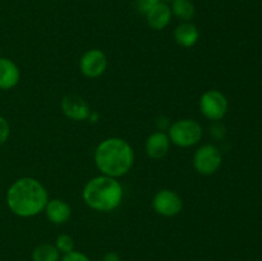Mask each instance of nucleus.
<instances>
[{"label": "nucleus", "mask_w": 262, "mask_h": 261, "mask_svg": "<svg viewBox=\"0 0 262 261\" xmlns=\"http://www.w3.org/2000/svg\"><path fill=\"white\" fill-rule=\"evenodd\" d=\"M45 187L35 178L17 179L7 192V204L10 211L20 217H32L40 214L48 204Z\"/></svg>", "instance_id": "obj_1"}, {"label": "nucleus", "mask_w": 262, "mask_h": 261, "mask_svg": "<svg viewBox=\"0 0 262 261\" xmlns=\"http://www.w3.org/2000/svg\"><path fill=\"white\" fill-rule=\"evenodd\" d=\"M135 154L123 138L110 137L102 141L95 151V163L104 176L123 177L132 169Z\"/></svg>", "instance_id": "obj_2"}, {"label": "nucleus", "mask_w": 262, "mask_h": 261, "mask_svg": "<svg viewBox=\"0 0 262 261\" xmlns=\"http://www.w3.org/2000/svg\"><path fill=\"white\" fill-rule=\"evenodd\" d=\"M123 197L119 182L113 177L99 176L87 182L83 188V200L91 209L107 212L117 209Z\"/></svg>", "instance_id": "obj_3"}, {"label": "nucleus", "mask_w": 262, "mask_h": 261, "mask_svg": "<svg viewBox=\"0 0 262 261\" xmlns=\"http://www.w3.org/2000/svg\"><path fill=\"white\" fill-rule=\"evenodd\" d=\"M202 137V128L193 119H181L169 128V138L179 147H191L200 142Z\"/></svg>", "instance_id": "obj_4"}, {"label": "nucleus", "mask_w": 262, "mask_h": 261, "mask_svg": "<svg viewBox=\"0 0 262 261\" xmlns=\"http://www.w3.org/2000/svg\"><path fill=\"white\" fill-rule=\"evenodd\" d=\"M223 156L219 148L214 145H204L196 151L193 158V165L197 173L202 176H212L219 170Z\"/></svg>", "instance_id": "obj_5"}, {"label": "nucleus", "mask_w": 262, "mask_h": 261, "mask_svg": "<svg viewBox=\"0 0 262 261\" xmlns=\"http://www.w3.org/2000/svg\"><path fill=\"white\" fill-rule=\"evenodd\" d=\"M200 110L207 119L220 120L228 112V99L217 90H209L200 99Z\"/></svg>", "instance_id": "obj_6"}, {"label": "nucleus", "mask_w": 262, "mask_h": 261, "mask_svg": "<svg viewBox=\"0 0 262 261\" xmlns=\"http://www.w3.org/2000/svg\"><path fill=\"white\" fill-rule=\"evenodd\" d=\"M152 207L161 216H176L182 211L183 201L178 193L170 189H161L154 196Z\"/></svg>", "instance_id": "obj_7"}, {"label": "nucleus", "mask_w": 262, "mask_h": 261, "mask_svg": "<svg viewBox=\"0 0 262 261\" xmlns=\"http://www.w3.org/2000/svg\"><path fill=\"white\" fill-rule=\"evenodd\" d=\"M79 68L87 78H97L102 76L107 68V58L104 51L91 49L83 54L79 61Z\"/></svg>", "instance_id": "obj_8"}, {"label": "nucleus", "mask_w": 262, "mask_h": 261, "mask_svg": "<svg viewBox=\"0 0 262 261\" xmlns=\"http://www.w3.org/2000/svg\"><path fill=\"white\" fill-rule=\"evenodd\" d=\"M61 109L73 120H86L91 115L87 102L78 95H67L61 101Z\"/></svg>", "instance_id": "obj_9"}, {"label": "nucleus", "mask_w": 262, "mask_h": 261, "mask_svg": "<svg viewBox=\"0 0 262 261\" xmlns=\"http://www.w3.org/2000/svg\"><path fill=\"white\" fill-rule=\"evenodd\" d=\"M169 147H170V138L161 130L151 133L146 141V153L155 160L164 158L168 154Z\"/></svg>", "instance_id": "obj_10"}, {"label": "nucleus", "mask_w": 262, "mask_h": 261, "mask_svg": "<svg viewBox=\"0 0 262 261\" xmlns=\"http://www.w3.org/2000/svg\"><path fill=\"white\" fill-rule=\"evenodd\" d=\"M20 79L17 64L8 58H0V90L14 89Z\"/></svg>", "instance_id": "obj_11"}, {"label": "nucleus", "mask_w": 262, "mask_h": 261, "mask_svg": "<svg viewBox=\"0 0 262 261\" xmlns=\"http://www.w3.org/2000/svg\"><path fill=\"white\" fill-rule=\"evenodd\" d=\"M171 15H173V13H171V8L169 7L168 3L159 2L146 14V19H147L148 26L151 28H154L156 31H160L170 23Z\"/></svg>", "instance_id": "obj_12"}, {"label": "nucleus", "mask_w": 262, "mask_h": 261, "mask_svg": "<svg viewBox=\"0 0 262 261\" xmlns=\"http://www.w3.org/2000/svg\"><path fill=\"white\" fill-rule=\"evenodd\" d=\"M43 210L48 219L54 224H64L71 217V207L63 200H50Z\"/></svg>", "instance_id": "obj_13"}, {"label": "nucleus", "mask_w": 262, "mask_h": 261, "mask_svg": "<svg viewBox=\"0 0 262 261\" xmlns=\"http://www.w3.org/2000/svg\"><path fill=\"white\" fill-rule=\"evenodd\" d=\"M200 32L196 25L192 22H182L174 30V38L177 44L183 48H191L199 41Z\"/></svg>", "instance_id": "obj_14"}, {"label": "nucleus", "mask_w": 262, "mask_h": 261, "mask_svg": "<svg viewBox=\"0 0 262 261\" xmlns=\"http://www.w3.org/2000/svg\"><path fill=\"white\" fill-rule=\"evenodd\" d=\"M171 13L182 22H189L196 14V8L192 0H173Z\"/></svg>", "instance_id": "obj_15"}, {"label": "nucleus", "mask_w": 262, "mask_h": 261, "mask_svg": "<svg viewBox=\"0 0 262 261\" xmlns=\"http://www.w3.org/2000/svg\"><path fill=\"white\" fill-rule=\"evenodd\" d=\"M60 258V252L58 248L49 243H42L38 245L32 252L33 261H59Z\"/></svg>", "instance_id": "obj_16"}, {"label": "nucleus", "mask_w": 262, "mask_h": 261, "mask_svg": "<svg viewBox=\"0 0 262 261\" xmlns=\"http://www.w3.org/2000/svg\"><path fill=\"white\" fill-rule=\"evenodd\" d=\"M55 247L58 248L59 252H63V253L71 252V251H73L74 248L73 238L68 234L59 235L55 241Z\"/></svg>", "instance_id": "obj_17"}, {"label": "nucleus", "mask_w": 262, "mask_h": 261, "mask_svg": "<svg viewBox=\"0 0 262 261\" xmlns=\"http://www.w3.org/2000/svg\"><path fill=\"white\" fill-rule=\"evenodd\" d=\"M160 0H135V8L140 14H147Z\"/></svg>", "instance_id": "obj_18"}, {"label": "nucleus", "mask_w": 262, "mask_h": 261, "mask_svg": "<svg viewBox=\"0 0 262 261\" xmlns=\"http://www.w3.org/2000/svg\"><path fill=\"white\" fill-rule=\"evenodd\" d=\"M10 135V125L4 117L0 115V146L4 145Z\"/></svg>", "instance_id": "obj_19"}, {"label": "nucleus", "mask_w": 262, "mask_h": 261, "mask_svg": "<svg viewBox=\"0 0 262 261\" xmlns=\"http://www.w3.org/2000/svg\"><path fill=\"white\" fill-rule=\"evenodd\" d=\"M61 261H90V258L84 253L78 252V251H71L68 253H64Z\"/></svg>", "instance_id": "obj_20"}, {"label": "nucleus", "mask_w": 262, "mask_h": 261, "mask_svg": "<svg viewBox=\"0 0 262 261\" xmlns=\"http://www.w3.org/2000/svg\"><path fill=\"white\" fill-rule=\"evenodd\" d=\"M102 261H120V256L117 252H107L102 257Z\"/></svg>", "instance_id": "obj_21"}, {"label": "nucleus", "mask_w": 262, "mask_h": 261, "mask_svg": "<svg viewBox=\"0 0 262 261\" xmlns=\"http://www.w3.org/2000/svg\"><path fill=\"white\" fill-rule=\"evenodd\" d=\"M160 2H164V3H171L173 0H160Z\"/></svg>", "instance_id": "obj_22"}]
</instances>
